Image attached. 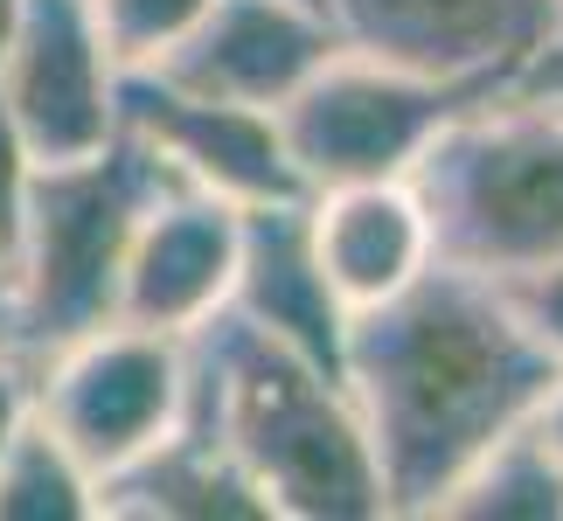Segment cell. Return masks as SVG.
I'll list each match as a JSON object with an SVG mask.
<instances>
[{"instance_id":"cell-20","label":"cell","mask_w":563,"mask_h":521,"mask_svg":"<svg viewBox=\"0 0 563 521\" xmlns=\"http://www.w3.org/2000/svg\"><path fill=\"white\" fill-rule=\"evenodd\" d=\"M508 91H522V98H543V104H556V112H563V0H556V14H550L543 42L529 49V63L515 70V84H508Z\"/></svg>"},{"instance_id":"cell-7","label":"cell","mask_w":563,"mask_h":521,"mask_svg":"<svg viewBox=\"0 0 563 521\" xmlns=\"http://www.w3.org/2000/svg\"><path fill=\"white\" fill-rule=\"evenodd\" d=\"M119 133H133L181 188H202L230 209L307 202V181H299V167L286 154L278 112L181 91L161 70H125L119 77Z\"/></svg>"},{"instance_id":"cell-6","label":"cell","mask_w":563,"mask_h":521,"mask_svg":"<svg viewBox=\"0 0 563 521\" xmlns=\"http://www.w3.org/2000/svg\"><path fill=\"white\" fill-rule=\"evenodd\" d=\"M188 410V341L125 320L63 341L35 362V418L98 473V487L154 452Z\"/></svg>"},{"instance_id":"cell-10","label":"cell","mask_w":563,"mask_h":521,"mask_svg":"<svg viewBox=\"0 0 563 521\" xmlns=\"http://www.w3.org/2000/svg\"><path fill=\"white\" fill-rule=\"evenodd\" d=\"M236 257H244V209L175 181L140 215L133 244H125L112 320L146 334H181V341L202 334L230 307Z\"/></svg>"},{"instance_id":"cell-23","label":"cell","mask_w":563,"mask_h":521,"mask_svg":"<svg viewBox=\"0 0 563 521\" xmlns=\"http://www.w3.org/2000/svg\"><path fill=\"white\" fill-rule=\"evenodd\" d=\"M14 21H21V0H0V56H8V42H14Z\"/></svg>"},{"instance_id":"cell-11","label":"cell","mask_w":563,"mask_h":521,"mask_svg":"<svg viewBox=\"0 0 563 521\" xmlns=\"http://www.w3.org/2000/svg\"><path fill=\"white\" fill-rule=\"evenodd\" d=\"M334 49L341 35L320 0H209V14L146 70L181 91L278 112Z\"/></svg>"},{"instance_id":"cell-8","label":"cell","mask_w":563,"mask_h":521,"mask_svg":"<svg viewBox=\"0 0 563 521\" xmlns=\"http://www.w3.org/2000/svg\"><path fill=\"white\" fill-rule=\"evenodd\" d=\"M119 77L91 0H21L14 42L0 56V112L29 140V154L84 160L119 140Z\"/></svg>"},{"instance_id":"cell-16","label":"cell","mask_w":563,"mask_h":521,"mask_svg":"<svg viewBox=\"0 0 563 521\" xmlns=\"http://www.w3.org/2000/svg\"><path fill=\"white\" fill-rule=\"evenodd\" d=\"M91 514H98V473L29 410L21 431L0 445V521H91Z\"/></svg>"},{"instance_id":"cell-5","label":"cell","mask_w":563,"mask_h":521,"mask_svg":"<svg viewBox=\"0 0 563 521\" xmlns=\"http://www.w3.org/2000/svg\"><path fill=\"white\" fill-rule=\"evenodd\" d=\"M466 84L404 70L369 49H341L278 104V133L299 167V181L313 188H349V181H404L418 154L439 140V125L460 112Z\"/></svg>"},{"instance_id":"cell-2","label":"cell","mask_w":563,"mask_h":521,"mask_svg":"<svg viewBox=\"0 0 563 521\" xmlns=\"http://www.w3.org/2000/svg\"><path fill=\"white\" fill-rule=\"evenodd\" d=\"M188 397L257 480L272 521H383V473L349 383L216 313L188 334Z\"/></svg>"},{"instance_id":"cell-14","label":"cell","mask_w":563,"mask_h":521,"mask_svg":"<svg viewBox=\"0 0 563 521\" xmlns=\"http://www.w3.org/2000/svg\"><path fill=\"white\" fill-rule=\"evenodd\" d=\"M98 514H133V521H272L265 494L236 452L216 439V424L195 410H181V424L167 431L154 452H140L133 466H119L98 487Z\"/></svg>"},{"instance_id":"cell-24","label":"cell","mask_w":563,"mask_h":521,"mask_svg":"<svg viewBox=\"0 0 563 521\" xmlns=\"http://www.w3.org/2000/svg\"><path fill=\"white\" fill-rule=\"evenodd\" d=\"M0 347H8V265H0Z\"/></svg>"},{"instance_id":"cell-18","label":"cell","mask_w":563,"mask_h":521,"mask_svg":"<svg viewBox=\"0 0 563 521\" xmlns=\"http://www.w3.org/2000/svg\"><path fill=\"white\" fill-rule=\"evenodd\" d=\"M508 307H515V320L536 334V347L563 368V257H550V265H536V271H522V278H508Z\"/></svg>"},{"instance_id":"cell-1","label":"cell","mask_w":563,"mask_h":521,"mask_svg":"<svg viewBox=\"0 0 563 521\" xmlns=\"http://www.w3.org/2000/svg\"><path fill=\"white\" fill-rule=\"evenodd\" d=\"M550 376L556 362L494 278L431 265L418 286L355 313L341 383L369 431L389 514H431L501 431L529 424Z\"/></svg>"},{"instance_id":"cell-12","label":"cell","mask_w":563,"mask_h":521,"mask_svg":"<svg viewBox=\"0 0 563 521\" xmlns=\"http://www.w3.org/2000/svg\"><path fill=\"white\" fill-rule=\"evenodd\" d=\"M230 320H244L251 334L278 341L286 355L341 376V347H349V307L334 299V286L313 265L307 244V202H272L244 209V257H236V286H230Z\"/></svg>"},{"instance_id":"cell-17","label":"cell","mask_w":563,"mask_h":521,"mask_svg":"<svg viewBox=\"0 0 563 521\" xmlns=\"http://www.w3.org/2000/svg\"><path fill=\"white\" fill-rule=\"evenodd\" d=\"M91 14L104 29V49L125 70H146V63H161L209 14V0H91Z\"/></svg>"},{"instance_id":"cell-19","label":"cell","mask_w":563,"mask_h":521,"mask_svg":"<svg viewBox=\"0 0 563 521\" xmlns=\"http://www.w3.org/2000/svg\"><path fill=\"white\" fill-rule=\"evenodd\" d=\"M35 154H29V140L14 133V119L0 112V265L14 257L21 244V215H29V188H35Z\"/></svg>"},{"instance_id":"cell-9","label":"cell","mask_w":563,"mask_h":521,"mask_svg":"<svg viewBox=\"0 0 563 521\" xmlns=\"http://www.w3.org/2000/svg\"><path fill=\"white\" fill-rule=\"evenodd\" d=\"M320 8L349 49L389 56L466 91H508L543 42L556 0H320Z\"/></svg>"},{"instance_id":"cell-4","label":"cell","mask_w":563,"mask_h":521,"mask_svg":"<svg viewBox=\"0 0 563 521\" xmlns=\"http://www.w3.org/2000/svg\"><path fill=\"white\" fill-rule=\"evenodd\" d=\"M167 188H175V174L133 133H119L84 160L35 167L21 244L8 257V347L29 368L112 320L125 244Z\"/></svg>"},{"instance_id":"cell-15","label":"cell","mask_w":563,"mask_h":521,"mask_svg":"<svg viewBox=\"0 0 563 521\" xmlns=\"http://www.w3.org/2000/svg\"><path fill=\"white\" fill-rule=\"evenodd\" d=\"M431 514H445V521H563V466L529 424H515L431 501Z\"/></svg>"},{"instance_id":"cell-22","label":"cell","mask_w":563,"mask_h":521,"mask_svg":"<svg viewBox=\"0 0 563 521\" xmlns=\"http://www.w3.org/2000/svg\"><path fill=\"white\" fill-rule=\"evenodd\" d=\"M529 431L543 439L550 452H556V466H563V368L550 376V389H543V403L529 410Z\"/></svg>"},{"instance_id":"cell-13","label":"cell","mask_w":563,"mask_h":521,"mask_svg":"<svg viewBox=\"0 0 563 521\" xmlns=\"http://www.w3.org/2000/svg\"><path fill=\"white\" fill-rule=\"evenodd\" d=\"M307 244L320 278L349 313H369L383 299L439 265L431 223L410 181H349V188H313L307 195Z\"/></svg>"},{"instance_id":"cell-3","label":"cell","mask_w":563,"mask_h":521,"mask_svg":"<svg viewBox=\"0 0 563 521\" xmlns=\"http://www.w3.org/2000/svg\"><path fill=\"white\" fill-rule=\"evenodd\" d=\"M404 181L418 188L431 251L452 271L508 286L563 257V112L543 98H466Z\"/></svg>"},{"instance_id":"cell-21","label":"cell","mask_w":563,"mask_h":521,"mask_svg":"<svg viewBox=\"0 0 563 521\" xmlns=\"http://www.w3.org/2000/svg\"><path fill=\"white\" fill-rule=\"evenodd\" d=\"M35 410V368L14 355V347H0V445L21 431V418Z\"/></svg>"}]
</instances>
